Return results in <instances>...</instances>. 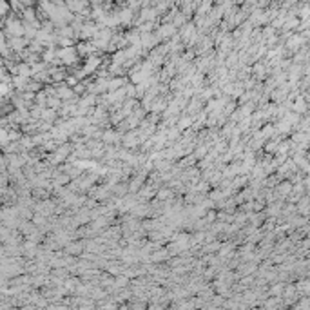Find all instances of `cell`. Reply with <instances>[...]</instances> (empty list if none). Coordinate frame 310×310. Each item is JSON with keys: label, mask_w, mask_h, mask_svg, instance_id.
Masks as SVG:
<instances>
[{"label": "cell", "mask_w": 310, "mask_h": 310, "mask_svg": "<svg viewBox=\"0 0 310 310\" xmlns=\"http://www.w3.org/2000/svg\"><path fill=\"white\" fill-rule=\"evenodd\" d=\"M122 83H123V80H113V82L109 83V89H118Z\"/></svg>", "instance_id": "52a82bcc"}, {"label": "cell", "mask_w": 310, "mask_h": 310, "mask_svg": "<svg viewBox=\"0 0 310 310\" xmlns=\"http://www.w3.org/2000/svg\"><path fill=\"white\" fill-rule=\"evenodd\" d=\"M98 63H100V58H89L87 60V63H85V67H83V74L85 73H91V71H94L96 67H98Z\"/></svg>", "instance_id": "277c9868"}, {"label": "cell", "mask_w": 310, "mask_h": 310, "mask_svg": "<svg viewBox=\"0 0 310 310\" xmlns=\"http://www.w3.org/2000/svg\"><path fill=\"white\" fill-rule=\"evenodd\" d=\"M71 94H73V93H71L69 89H66V87H63V89H60V91H58V96H62V98H69V96H71Z\"/></svg>", "instance_id": "8992f818"}, {"label": "cell", "mask_w": 310, "mask_h": 310, "mask_svg": "<svg viewBox=\"0 0 310 310\" xmlns=\"http://www.w3.org/2000/svg\"><path fill=\"white\" fill-rule=\"evenodd\" d=\"M109 40H111V33H109V31L96 33V35H94V46H96V47H105Z\"/></svg>", "instance_id": "6da1fadb"}, {"label": "cell", "mask_w": 310, "mask_h": 310, "mask_svg": "<svg viewBox=\"0 0 310 310\" xmlns=\"http://www.w3.org/2000/svg\"><path fill=\"white\" fill-rule=\"evenodd\" d=\"M24 46V42H20V40H13V47H16V49H20Z\"/></svg>", "instance_id": "ba28073f"}, {"label": "cell", "mask_w": 310, "mask_h": 310, "mask_svg": "<svg viewBox=\"0 0 310 310\" xmlns=\"http://www.w3.org/2000/svg\"><path fill=\"white\" fill-rule=\"evenodd\" d=\"M187 125H190V120H189V118H185V120H181V127H187Z\"/></svg>", "instance_id": "9c48e42d"}, {"label": "cell", "mask_w": 310, "mask_h": 310, "mask_svg": "<svg viewBox=\"0 0 310 310\" xmlns=\"http://www.w3.org/2000/svg\"><path fill=\"white\" fill-rule=\"evenodd\" d=\"M60 60H63L66 63H71L74 58H76V55H74V49L73 47H66V49H62V51H58V55H56Z\"/></svg>", "instance_id": "7a4b0ae2"}, {"label": "cell", "mask_w": 310, "mask_h": 310, "mask_svg": "<svg viewBox=\"0 0 310 310\" xmlns=\"http://www.w3.org/2000/svg\"><path fill=\"white\" fill-rule=\"evenodd\" d=\"M7 29L11 31V33H13L15 36H22V35L26 33V29H24L22 26H20L18 22H13V20H9V22H7Z\"/></svg>", "instance_id": "3957f363"}, {"label": "cell", "mask_w": 310, "mask_h": 310, "mask_svg": "<svg viewBox=\"0 0 310 310\" xmlns=\"http://www.w3.org/2000/svg\"><path fill=\"white\" fill-rule=\"evenodd\" d=\"M192 36H194V27H185V35H183V38L189 40V38H192Z\"/></svg>", "instance_id": "5b68a950"}]
</instances>
